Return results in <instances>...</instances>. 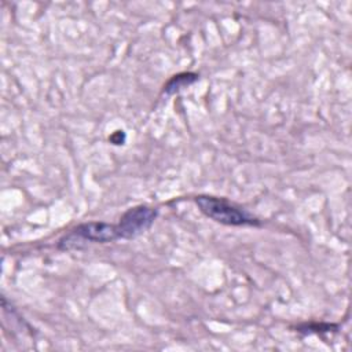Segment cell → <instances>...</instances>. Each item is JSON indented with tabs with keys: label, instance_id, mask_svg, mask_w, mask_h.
<instances>
[{
	"label": "cell",
	"instance_id": "cell-1",
	"mask_svg": "<svg viewBox=\"0 0 352 352\" xmlns=\"http://www.w3.org/2000/svg\"><path fill=\"white\" fill-rule=\"evenodd\" d=\"M198 209L209 219L224 226L245 227V226H260V220L250 214L243 208L213 195H197L194 198Z\"/></svg>",
	"mask_w": 352,
	"mask_h": 352
},
{
	"label": "cell",
	"instance_id": "cell-2",
	"mask_svg": "<svg viewBox=\"0 0 352 352\" xmlns=\"http://www.w3.org/2000/svg\"><path fill=\"white\" fill-rule=\"evenodd\" d=\"M120 239L117 226L104 221H87L76 226L59 241V250H78L89 243H109Z\"/></svg>",
	"mask_w": 352,
	"mask_h": 352
},
{
	"label": "cell",
	"instance_id": "cell-3",
	"mask_svg": "<svg viewBox=\"0 0 352 352\" xmlns=\"http://www.w3.org/2000/svg\"><path fill=\"white\" fill-rule=\"evenodd\" d=\"M158 210L148 205L129 208L116 224L120 239H133L146 232L157 219Z\"/></svg>",
	"mask_w": 352,
	"mask_h": 352
},
{
	"label": "cell",
	"instance_id": "cell-4",
	"mask_svg": "<svg viewBox=\"0 0 352 352\" xmlns=\"http://www.w3.org/2000/svg\"><path fill=\"white\" fill-rule=\"evenodd\" d=\"M198 80V74L195 73H179L176 76H173L164 87V92L165 94H175L188 85H191L192 82H195Z\"/></svg>",
	"mask_w": 352,
	"mask_h": 352
}]
</instances>
